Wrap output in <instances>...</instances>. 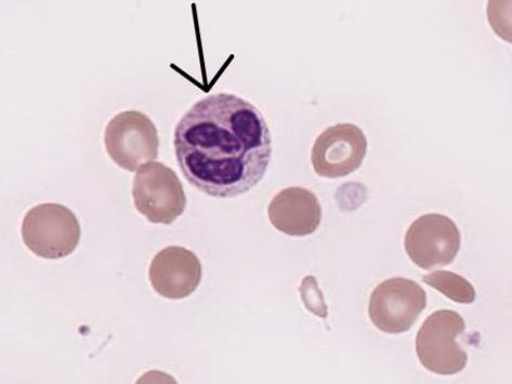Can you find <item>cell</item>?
Listing matches in <instances>:
<instances>
[{
	"label": "cell",
	"instance_id": "obj_11",
	"mask_svg": "<svg viewBox=\"0 0 512 384\" xmlns=\"http://www.w3.org/2000/svg\"><path fill=\"white\" fill-rule=\"evenodd\" d=\"M423 282L454 302L470 304L476 300L475 287L461 275L449 271H436L425 275Z\"/></svg>",
	"mask_w": 512,
	"mask_h": 384
},
{
	"label": "cell",
	"instance_id": "obj_9",
	"mask_svg": "<svg viewBox=\"0 0 512 384\" xmlns=\"http://www.w3.org/2000/svg\"><path fill=\"white\" fill-rule=\"evenodd\" d=\"M202 264L193 251L172 246L157 254L150 266V282L157 294L167 299H185L202 281Z\"/></svg>",
	"mask_w": 512,
	"mask_h": 384
},
{
	"label": "cell",
	"instance_id": "obj_6",
	"mask_svg": "<svg viewBox=\"0 0 512 384\" xmlns=\"http://www.w3.org/2000/svg\"><path fill=\"white\" fill-rule=\"evenodd\" d=\"M427 307V294L422 286L408 278H390L379 284L370 299L372 323L383 333H406Z\"/></svg>",
	"mask_w": 512,
	"mask_h": 384
},
{
	"label": "cell",
	"instance_id": "obj_3",
	"mask_svg": "<svg viewBox=\"0 0 512 384\" xmlns=\"http://www.w3.org/2000/svg\"><path fill=\"white\" fill-rule=\"evenodd\" d=\"M466 328L461 315L452 310L432 313L416 336L418 360L431 373L453 376L463 372L468 354L457 343Z\"/></svg>",
	"mask_w": 512,
	"mask_h": 384
},
{
	"label": "cell",
	"instance_id": "obj_2",
	"mask_svg": "<svg viewBox=\"0 0 512 384\" xmlns=\"http://www.w3.org/2000/svg\"><path fill=\"white\" fill-rule=\"evenodd\" d=\"M22 238L34 255L57 260L74 253L82 237L80 221L73 211L60 204H41L26 213Z\"/></svg>",
	"mask_w": 512,
	"mask_h": 384
},
{
	"label": "cell",
	"instance_id": "obj_7",
	"mask_svg": "<svg viewBox=\"0 0 512 384\" xmlns=\"http://www.w3.org/2000/svg\"><path fill=\"white\" fill-rule=\"evenodd\" d=\"M462 245V235L449 217L428 214L419 217L405 234L406 254L424 270L451 264Z\"/></svg>",
	"mask_w": 512,
	"mask_h": 384
},
{
	"label": "cell",
	"instance_id": "obj_10",
	"mask_svg": "<svg viewBox=\"0 0 512 384\" xmlns=\"http://www.w3.org/2000/svg\"><path fill=\"white\" fill-rule=\"evenodd\" d=\"M268 216L278 231L290 236H307L320 227L322 207L312 191L287 188L273 198Z\"/></svg>",
	"mask_w": 512,
	"mask_h": 384
},
{
	"label": "cell",
	"instance_id": "obj_5",
	"mask_svg": "<svg viewBox=\"0 0 512 384\" xmlns=\"http://www.w3.org/2000/svg\"><path fill=\"white\" fill-rule=\"evenodd\" d=\"M133 197L137 210L152 223L172 224L187 207V197L173 169L150 162L137 170Z\"/></svg>",
	"mask_w": 512,
	"mask_h": 384
},
{
	"label": "cell",
	"instance_id": "obj_8",
	"mask_svg": "<svg viewBox=\"0 0 512 384\" xmlns=\"http://www.w3.org/2000/svg\"><path fill=\"white\" fill-rule=\"evenodd\" d=\"M367 153L363 130L353 124L327 128L315 140L311 153L314 171L323 178H343L358 170Z\"/></svg>",
	"mask_w": 512,
	"mask_h": 384
},
{
	"label": "cell",
	"instance_id": "obj_1",
	"mask_svg": "<svg viewBox=\"0 0 512 384\" xmlns=\"http://www.w3.org/2000/svg\"><path fill=\"white\" fill-rule=\"evenodd\" d=\"M174 147L181 172L193 187L231 198L251 191L265 177L272 138L253 103L222 92L194 103L181 117Z\"/></svg>",
	"mask_w": 512,
	"mask_h": 384
},
{
	"label": "cell",
	"instance_id": "obj_12",
	"mask_svg": "<svg viewBox=\"0 0 512 384\" xmlns=\"http://www.w3.org/2000/svg\"><path fill=\"white\" fill-rule=\"evenodd\" d=\"M301 298L306 308L314 315L325 319L327 317V307L323 298L322 291L319 288L317 280L313 276H306L300 287Z\"/></svg>",
	"mask_w": 512,
	"mask_h": 384
},
{
	"label": "cell",
	"instance_id": "obj_4",
	"mask_svg": "<svg viewBox=\"0 0 512 384\" xmlns=\"http://www.w3.org/2000/svg\"><path fill=\"white\" fill-rule=\"evenodd\" d=\"M104 145L118 167L135 172L159 156V132L146 114L125 111L115 115L105 128Z\"/></svg>",
	"mask_w": 512,
	"mask_h": 384
}]
</instances>
